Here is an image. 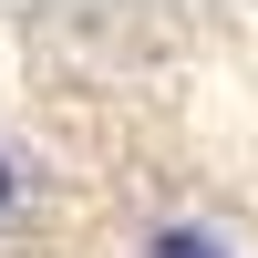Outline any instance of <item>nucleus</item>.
I'll return each instance as SVG.
<instances>
[{
    "instance_id": "f257e3e1",
    "label": "nucleus",
    "mask_w": 258,
    "mask_h": 258,
    "mask_svg": "<svg viewBox=\"0 0 258 258\" xmlns=\"http://www.w3.org/2000/svg\"><path fill=\"white\" fill-rule=\"evenodd\" d=\"M145 258H238V238H227V227H155V238H145Z\"/></svg>"
},
{
    "instance_id": "f03ea898",
    "label": "nucleus",
    "mask_w": 258,
    "mask_h": 258,
    "mask_svg": "<svg viewBox=\"0 0 258 258\" xmlns=\"http://www.w3.org/2000/svg\"><path fill=\"white\" fill-rule=\"evenodd\" d=\"M11 197H21V176H11V155H0V207H11Z\"/></svg>"
}]
</instances>
